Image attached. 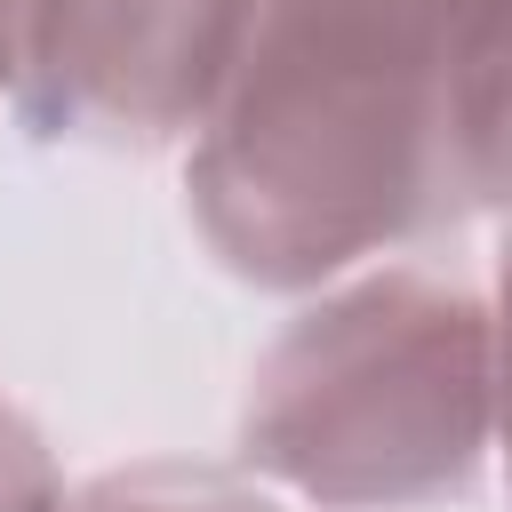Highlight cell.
Returning <instances> with one entry per match:
<instances>
[{"instance_id": "7a4b0ae2", "label": "cell", "mask_w": 512, "mask_h": 512, "mask_svg": "<svg viewBox=\"0 0 512 512\" xmlns=\"http://www.w3.org/2000/svg\"><path fill=\"white\" fill-rule=\"evenodd\" d=\"M240 472L312 512H432L496 456V312L456 264H360L256 352Z\"/></svg>"}, {"instance_id": "52a82bcc", "label": "cell", "mask_w": 512, "mask_h": 512, "mask_svg": "<svg viewBox=\"0 0 512 512\" xmlns=\"http://www.w3.org/2000/svg\"><path fill=\"white\" fill-rule=\"evenodd\" d=\"M24 16H32V0H0V96L16 88V56H24Z\"/></svg>"}, {"instance_id": "3957f363", "label": "cell", "mask_w": 512, "mask_h": 512, "mask_svg": "<svg viewBox=\"0 0 512 512\" xmlns=\"http://www.w3.org/2000/svg\"><path fill=\"white\" fill-rule=\"evenodd\" d=\"M256 0H32L16 120L40 144L192 152L216 120Z\"/></svg>"}, {"instance_id": "5b68a950", "label": "cell", "mask_w": 512, "mask_h": 512, "mask_svg": "<svg viewBox=\"0 0 512 512\" xmlns=\"http://www.w3.org/2000/svg\"><path fill=\"white\" fill-rule=\"evenodd\" d=\"M64 504H72V488H64L40 424L0 392V512H64Z\"/></svg>"}, {"instance_id": "277c9868", "label": "cell", "mask_w": 512, "mask_h": 512, "mask_svg": "<svg viewBox=\"0 0 512 512\" xmlns=\"http://www.w3.org/2000/svg\"><path fill=\"white\" fill-rule=\"evenodd\" d=\"M64 512H280L264 480L240 472H200V464H128L88 488H72Z\"/></svg>"}, {"instance_id": "8992f818", "label": "cell", "mask_w": 512, "mask_h": 512, "mask_svg": "<svg viewBox=\"0 0 512 512\" xmlns=\"http://www.w3.org/2000/svg\"><path fill=\"white\" fill-rule=\"evenodd\" d=\"M488 312H496V464H504V488H512V232L496 248Z\"/></svg>"}, {"instance_id": "6da1fadb", "label": "cell", "mask_w": 512, "mask_h": 512, "mask_svg": "<svg viewBox=\"0 0 512 512\" xmlns=\"http://www.w3.org/2000/svg\"><path fill=\"white\" fill-rule=\"evenodd\" d=\"M512 0H256L240 72L184 152L200 248L272 296L408 256L472 200V104Z\"/></svg>"}]
</instances>
